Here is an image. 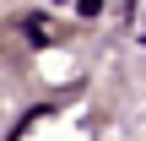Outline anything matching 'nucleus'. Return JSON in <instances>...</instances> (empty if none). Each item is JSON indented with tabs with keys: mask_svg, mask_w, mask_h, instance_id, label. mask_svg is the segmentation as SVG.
<instances>
[{
	"mask_svg": "<svg viewBox=\"0 0 146 141\" xmlns=\"http://www.w3.org/2000/svg\"><path fill=\"white\" fill-rule=\"evenodd\" d=\"M76 11H81V16H98V11H103V0H76Z\"/></svg>",
	"mask_w": 146,
	"mask_h": 141,
	"instance_id": "nucleus-1",
	"label": "nucleus"
},
{
	"mask_svg": "<svg viewBox=\"0 0 146 141\" xmlns=\"http://www.w3.org/2000/svg\"><path fill=\"white\" fill-rule=\"evenodd\" d=\"M54 5H70V0H54Z\"/></svg>",
	"mask_w": 146,
	"mask_h": 141,
	"instance_id": "nucleus-2",
	"label": "nucleus"
}]
</instances>
